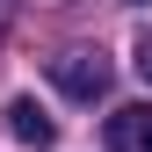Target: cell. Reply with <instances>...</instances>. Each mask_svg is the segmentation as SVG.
Returning a JSON list of instances; mask_svg holds the SVG:
<instances>
[{
    "mask_svg": "<svg viewBox=\"0 0 152 152\" xmlns=\"http://www.w3.org/2000/svg\"><path fill=\"white\" fill-rule=\"evenodd\" d=\"M51 80H58V94H72V102H102L109 94V58L102 51H58V58H51Z\"/></svg>",
    "mask_w": 152,
    "mask_h": 152,
    "instance_id": "6da1fadb",
    "label": "cell"
},
{
    "mask_svg": "<svg viewBox=\"0 0 152 152\" xmlns=\"http://www.w3.org/2000/svg\"><path fill=\"white\" fill-rule=\"evenodd\" d=\"M0 123H7V138H15V145H36V152H51V145H58V123H51L29 94H15V102L0 109Z\"/></svg>",
    "mask_w": 152,
    "mask_h": 152,
    "instance_id": "7a4b0ae2",
    "label": "cell"
},
{
    "mask_svg": "<svg viewBox=\"0 0 152 152\" xmlns=\"http://www.w3.org/2000/svg\"><path fill=\"white\" fill-rule=\"evenodd\" d=\"M109 152H152V102H123L109 116Z\"/></svg>",
    "mask_w": 152,
    "mask_h": 152,
    "instance_id": "3957f363",
    "label": "cell"
},
{
    "mask_svg": "<svg viewBox=\"0 0 152 152\" xmlns=\"http://www.w3.org/2000/svg\"><path fill=\"white\" fill-rule=\"evenodd\" d=\"M130 65H138V80H145V87H152V29H145V36H138V58H130Z\"/></svg>",
    "mask_w": 152,
    "mask_h": 152,
    "instance_id": "277c9868",
    "label": "cell"
},
{
    "mask_svg": "<svg viewBox=\"0 0 152 152\" xmlns=\"http://www.w3.org/2000/svg\"><path fill=\"white\" fill-rule=\"evenodd\" d=\"M7 15H15V0H0V36H7Z\"/></svg>",
    "mask_w": 152,
    "mask_h": 152,
    "instance_id": "5b68a950",
    "label": "cell"
},
{
    "mask_svg": "<svg viewBox=\"0 0 152 152\" xmlns=\"http://www.w3.org/2000/svg\"><path fill=\"white\" fill-rule=\"evenodd\" d=\"M130 7H145V0H130Z\"/></svg>",
    "mask_w": 152,
    "mask_h": 152,
    "instance_id": "8992f818",
    "label": "cell"
}]
</instances>
